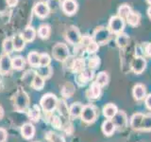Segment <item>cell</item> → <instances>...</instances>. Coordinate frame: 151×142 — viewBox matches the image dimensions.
<instances>
[{"mask_svg":"<svg viewBox=\"0 0 151 142\" xmlns=\"http://www.w3.org/2000/svg\"><path fill=\"white\" fill-rule=\"evenodd\" d=\"M29 104V98L26 91L18 90L13 98V106L17 112H25Z\"/></svg>","mask_w":151,"mask_h":142,"instance_id":"1","label":"cell"},{"mask_svg":"<svg viewBox=\"0 0 151 142\" xmlns=\"http://www.w3.org/2000/svg\"><path fill=\"white\" fill-rule=\"evenodd\" d=\"M111 30H109L108 27H104V26H99L96 27V30H94L93 33V40L100 45H105L107 43L111 40Z\"/></svg>","mask_w":151,"mask_h":142,"instance_id":"2","label":"cell"},{"mask_svg":"<svg viewBox=\"0 0 151 142\" xmlns=\"http://www.w3.org/2000/svg\"><path fill=\"white\" fill-rule=\"evenodd\" d=\"M58 101V99L54 94L47 93L42 97L40 101V105L45 113H51L57 108Z\"/></svg>","mask_w":151,"mask_h":142,"instance_id":"3","label":"cell"},{"mask_svg":"<svg viewBox=\"0 0 151 142\" xmlns=\"http://www.w3.org/2000/svg\"><path fill=\"white\" fill-rule=\"evenodd\" d=\"M53 58L59 62H65L69 58V49L63 43H58L52 49Z\"/></svg>","mask_w":151,"mask_h":142,"instance_id":"4","label":"cell"},{"mask_svg":"<svg viewBox=\"0 0 151 142\" xmlns=\"http://www.w3.org/2000/svg\"><path fill=\"white\" fill-rule=\"evenodd\" d=\"M109 30H111L113 34H119V33L124 32L125 28V21L118 15H113L109 20Z\"/></svg>","mask_w":151,"mask_h":142,"instance_id":"5","label":"cell"},{"mask_svg":"<svg viewBox=\"0 0 151 142\" xmlns=\"http://www.w3.org/2000/svg\"><path fill=\"white\" fill-rule=\"evenodd\" d=\"M81 34H80L79 30L75 26H71L67 28V30L65 32V39L69 44L73 46H77L79 44L80 40H81Z\"/></svg>","mask_w":151,"mask_h":142,"instance_id":"6","label":"cell"},{"mask_svg":"<svg viewBox=\"0 0 151 142\" xmlns=\"http://www.w3.org/2000/svg\"><path fill=\"white\" fill-rule=\"evenodd\" d=\"M80 117H81L82 121L86 123H93L96 120V117H97L96 108H94V106L91 105V104L83 106L81 116Z\"/></svg>","mask_w":151,"mask_h":142,"instance_id":"7","label":"cell"},{"mask_svg":"<svg viewBox=\"0 0 151 142\" xmlns=\"http://www.w3.org/2000/svg\"><path fill=\"white\" fill-rule=\"evenodd\" d=\"M12 64L9 54L2 53L0 55V73L2 75H7L12 71Z\"/></svg>","mask_w":151,"mask_h":142,"instance_id":"8","label":"cell"},{"mask_svg":"<svg viewBox=\"0 0 151 142\" xmlns=\"http://www.w3.org/2000/svg\"><path fill=\"white\" fill-rule=\"evenodd\" d=\"M130 67L134 73L141 74V73L144 72L145 67H146V61L144 57L136 56L135 58L131 61Z\"/></svg>","mask_w":151,"mask_h":142,"instance_id":"9","label":"cell"},{"mask_svg":"<svg viewBox=\"0 0 151 142\" xmlns=\"http://www.w3.org/2000/svg\"><path fill=\"white\" fill-rule=\"evenodd\" d=\"M61 9L66 15H74L78 11V3L76 0H63Z\"/></svg>","mask_w":151,"mask_h":142,"instance_id":"10","label":"cell"},{"mask_svg":"<svg viewBox=\"0 0 151 142\" xmlns=\"http://www.w3.org/2000/svg\"><path fill=\"white\" fill-rule=\"evenodd\" d=\"M33 11H34L35 14L38 17L44 19V18L48 16V14L50 12V9H49L48 5H47L46 2L40 1V2H38V3L35 4Z\"/></svg>","mask_w":151,"mask_h":142,"instance_id":"11","label":"cell"},{"mask_svg":"<svg viewBox=\"0 0 151 142\" xmlns=\"http://www.w3.org/2000/svg\"><path fill=\"white\" fill-rule=\"evenodd\" d=\"M93 77V70L90 68H85L81 73L78 74L77 76V83L79 86H84Z\"/></svg>","mask_w":151,"mask_h":142,"instance_id":"12","label":"cell"},{"mask_svg":"<svg viewBox=\"0 0 151 142\" xmlns=\"http://www.w3.org/2000/svg\"><path fill=\"white\" fill-rule=\"evenodd\" d=\"M21 135L25 139L30 140L31 138H33V136L35 135V127L30 122L25 123L21 127Z\"/></svg>","mask_w":151,"mask_h":142,"instance_id":"13","label":"cell"},{"mask_svg":"<svg viewBox=\"0 0 151 142\" xmlns=\"http://www.w3.org/2000/svg\"><path fill=\"white\" fill-rule=\"evenodd\" d=\"M111 120L115 128H119V129L124 128L127 123V117L124 111H118L116 115Z\"/></svg>","mask_w":151,"mask_h":142,"instance_id":"14","label":"cell"},{"mask_svg":"<svg viewBox=\"0 0 151 142\" xmlns=\"http://www.w3.org/2000/svg\"><path fill=\"white\" fill-rule=\"evenodd\" d=\"M145 94H146V89L145 86L141 83L136 84L133 87L132 90V95H133V98L136 101H142L145 98Z\"/></svg>","mask_w":151,"mask_h":142,"instance_id":"15","label":"cell"},{"mask_svg":"<svg viewBox=\"0 0 151 142\" xmlns=\"http://www.w3.org/2000/svg\"><path fill=\"white\" fill-rule=\"evenodd\" d=\"M83 105L80 102H74L69 107V117L71 118H77L81 116Z\"/></svg>","mask_w":151,"mask_h":142,"instance_id":"16","label":"cell"},{"mask_svg":"<svg viewBox=\"0 0 151 142\" xmlns=\"http://www.w3.org/2000/svg\"><path fill=\"white\" fill-rule=\"evenodd\" d=\"M117 112H118L117 106L112 103H108L103 107V115L105 117H107L108 120L113 118V117L116 115Z\"/></svg>","mask_w":151,"mask_h":142,"instance_id":"17","label":"cell"},{"mask_svg":"<svg viewBox=\"0 0 151 142\" xmlns=\"http://www.w3.org/2000/svg\"><path fill=\"white\" fill-rule=\"evenodd\" d=\"M145 115L141 113H136L130 118V126L134 130H141L142 129V122H143Z\"/></svg>","mask_w":151,"mask_h":142,"instance_id":"18","label":"cell"},{"mask_svg":"<svg viewBox=\"0 0 151 142\" xmlns=\"http://www.w3.org/2000/svg\"><path fill=\"white\" fill-rule=\"evenodd\" d=\"M27 117L30 120L38 122L41 117V109L38 105H33L27 110Z\"/></svg>","mask_w":151,"mask_h":142,"instance_id":"19","label":"cell"},{"mask_svg":"<svg viewBox=\"0 0 151 142\" xmlns=\"http://www.w3.org/2000/svg\"><path fill=\"white\" fill-rule=\"evenodd\" d=\"M131 12H132V9L130 8L129 5L122 4V5H120L119 8L117 9V15L121 17L124 21H126Z\"/></svg>","mask_w":151,"mask_h":142,"instance_id":"20","label":"cell"},{"mask_svg":"<svg viewBox=\"0 0 151 142\" xmlns=\"http://www.w3.org/2000/svg\"><path fill=\"white\" fill-rule=\"evenodd\" d=\"M116 46L120 49H124L125 46H127L129 43V36L125 32H122L117 34L116 39H115Z\"/></svg>","mask_w":151,"mask_h":142,"instance_id":"21","label":"cell"},{"mask_svg":"<svg viewBox=\"0 0 151 142\" xmlns=\"http://www.w3.org/2000/svg\"><path fill=\"white\" fill-rule=\"evenodd\" d=\"M114 131H115V126L113 124L112 120H106L102 123V132L105 135L110 136L114 133Z\"/></svg>","mask_w":151,"mask_h":142,"instance_id":"22","label":"cell"},{"mask_svg":"<svg viewBox=\"0 0 151 142\" xmlns=\"http://www.w3.org/2000/svg\"><path fill=\"white\" fill-rule=\"evenodd\" d=\"M140 21H141V15L139 12H133L132 11L130 12V14L129 15V17L127 18L126 22L129 24L131 27H138L140 25Z\"/></svg>","mask_w":151,"mask_h":142,"instance_id":"23","label":"cell"},{"mask_svg":"<svg viewBox=\"0 0 151 142\" xmlns=\"http://www.w3.org/2000/svg\"><path fill=\"white\" fill-rule=\"evenodd\" d=\"M12 43H13V47L14 50L16 51H21L25 49L26 46V41L23 39L22 35L16 34L15 36L12 37Z\"/></svg>","mask_w":151,"mask_h":142,"instance_id":"24","label":"cell"},{"mask_svg":"<svg viewBox=\"0 0 151 142\" xmlns=\"http://www.w3.org/2000/svg\"><path fill=\"white\" fill-rule=\"evenodd\" d=\"M27 62L33 67H39L40 66V53L36 51H32L27 55Z\"/></svg>","mask_w":151,"mask_h":142,"instance_id":"25","label":"cell"},{"mask_svg":"<svg viewBox=\"0 0 151 142\" xmlns=\"http://www.w3.org/2000/svg\"><path fill=\"white\" fill-rule=\"evenodd\" d=\"M73 69V71L75 73H81L82 71L85 69V61L84 59L82 58H77L75 59L74 62H73V64H72V67H71Z\"/></svg>","mask_w":151,"mask_h":142,"instance_id":"26","label":"cell"},{"mask_svg":"<svg viewBox=\"0 0 151 142\" xmlns=\"http://www.w3.org/2000/svg\"><path fill=\"white\" fill-rule=\"evenodd\" d=\"M88 93H89V98L97 99L101 94V86L96 82H93L91 84V87H90Z\"/></svg>","mask_w":151,"mask_h":142,"instance_id":"27","label":"cell"},{"mask_svg":"<svg viewBox=\"0 0 151 142\" xmlns=\"http://www.w3.org/2000/svg\"><path fill=\"white\" fill-rule=\"evenodd\" d=\"M12 69L15 70H22L26 65V61L22 56H15L12 59Z\"/></svg>","mask_w":151,"mask_h":142,"instance_id":"28","label":"cell"},{"mask_svg":"<svg viewBox=\"0 0 151 142\" xmlns=\"http://www.w3.org/2000/svg\"><path fill=\"white\" fill-rule=\"evenodd\" d=\"M31 86L34 88L35 90H42L45 87V79L41 77L40 75L35 74L34 77H33L32 83H31Z\"/></svg>","mask_w":151,"mask_h":142,"instance_id":"29","label":"cell"},{"mask_svg":"<svg viewBox=\"0 0 151 142\" xmlns=\"http://www.w3.org/2000/svg\"><path fill=\"white\" fill-rule=\"evenodd\" d=\"M21 35L26 42H32L36 37V30L32 27H28L23 31Z\"/></svg>","mask_w":151,"mask_h":142,"instance_id":"30","label":"cell"},{"mask_svg":"<svg viewBox=\"0 0 151 142\" xmlns=\"http://www.w3.org/2000/svg\"><path fill=\"white\" fill-rule=\"evenodd\" d=\"M38 75H40L41 77H42L45 80V79H48L50 78L52 74H53V70H52V67L50 65H47V66H39L37 70V73Z\"/></svg>","mask_w":151,"mask_h":142,"instance_id":"31","label":"cell"},{"mask_svg":"<svg viewBox=\"0 0 151 142\" xmlns=\"http://www.w3.org/2000/svg\"><path fill=\"white\" fill-rule=\"evenodd\" d=\"M50 32H51V28L49 25H47V24H42L38 28V35H39L41 39H48Z\"/></svg>","mask_w":151,"mask_h":142,"instance_id":"32","label":"cell"},{"mask_svg":"<svg viewBox=\"0 0 151 142\" xmlns=\"http://www.w3.org/2000/svg\"><path fill=\"white\" fill-rule=\"evenodd\" d=\"M74 92H75V87H74V85L70 83H65L63 86V89H61V95H63L64 98H71L72 95L74 94Z\"/></svg>","mask_w":151,"mask_h":142,"instance_id":"33","label":"cell"},{"mask_svg":"<svg viewBox=\"0 0 151 142\" xmlns=\"http://www.w3.org/2000/svg\"><path fill=\"white\" fill-rule=\"evenodd\" d=\"M45 139L49 142H65V139L63 135L56 134L54 132H48L45 135Z\"/></svg>","mask_w":151,"mask_h":142,"instance_id":"34","label":"cell"},{"mask_svg":"<svg viewBox=\"0 0 151 142\" xmlns=\"http://www.w3.org/2000/svg\"><path fill=\"white\" fill-rule=\"evenodd\" d=\"M2 46H3L4 53L11 54L12 52L14 50L13 43H12V38H6V39L3 41Z\"/></svg>","mask_w":151,"mask_h":142,"instance_id":"35","label":"cell"},{"mask_svg":"<svg viewBox=\"0 0 151 142\" xmlns=\"http://www.w3.org/2000/svg\"><path fill=\"white\" fill-rule=\"evenodd\" d=\"M57 108H58L59 113L61 116L63 117H69V108L68 105L66 104L65 101H58V105H57Z\"/></svg>","mask_w":151,"mask_h":142,"instance_id":"36","label":"cell"},{"mask_svg":"<svg viewBox=\"0 0 151 142\" xmlns=\"http://www.w3.org/2000/svg\"><path fill=\"white\" fill-rule=\"evenodd\" d=\"M109 79H110V78H109L108 73H106V72H100V73L97 75L96 82L102 87V86H105V85L108 84Z\"/></svg>","mask_w":151,"mask_h":142,"instance_id":"37","label":"cell"},{"mask_svg":"<svg viewBox=\"0 0 151 142\" xmlns=\"http://www.w3.org/2000/svg\"><path fill=\"white\" fill-rule=\"evenodd\" d=\"M100 65V58L98 56H93L89 59L88 62V68L94 70L99 67Z\"/></svg>","mask_w":151,"mask_h":142,"instance_id":"38","label":"cell"},{"mask_svg":"<svg viewBox=\"0 0 151 142\" xmlns=\"http://www.w3.org/2000/svg\"><path fill=\"white\" fill-rule=\"evenodd\" d=\"M48 121L51 123V125L53 126L55 129L60 130L61 128H63V123H61V120H60V118L59 117H57V116H51Z\"/></svg>","mask_w":151,"mask_h":142,"instance_id":"39","label":"cell"},{"mask_svg":"<svg viewBox=\"0 0 151 142\" xmlns=\"http://www.w3.org/2000/svg\"><path fill=\"white\" fill-rule=\"evenodd\" d=\"M51 58L47 53L40 54V66H47L50 64Z\"/></svg>","mask_w":151,"mask_h":142,"instance_id":"40","label":"cell"},{"mask_svg":"<svg viewBox=\"0 0 151 142\" xmlns=\"http://www.w3.org/2000/svg\"><path fill=\"white\" fill-rule=\"evenodd\" d=\"M145 131L151 130V116H145L143 122H142V129Z\"/></svg>","mask_w":151,"mask_h":142,"instance_id":"41","label":"cell"},{"mask_svg":"<svg viewBox=\"0 0 151 142\" xmlns=\"http://www.w3.org/2000/svg\"><path fill=\"white\" fill-rule=\"evenodd\" d=\"M98 49H99V45L96 44V43L93 40V41L86 46V49H85V50H86V51L88 52V53H90V54H94V53H96V52L98 50Z\"/></svg>","mask_w":151,"mask_h":142,"instance_id":"42","label":"cell"},{"mask_svg":"<svg viewBox=\"0 0 151 142\" xmlns=\"http://www.w3.org/2000/svg\"><path fill=\"white\" fill-rule=\"evenodd\" d=\"M142 47V51H143V55L151 57V43H144Z\"/></svg>","mask_w":151,"mask_h":142,"instance_id":"43","label":"cell"},{"mask_svg":"<svg viewBox=\"0 0 151 142\" xmlns=\"http://www.w3.org/2000/svg\"><path fill=\"white\" fill-rule=\"evenodd\" d=\"M46 3H47V5H48L50 11H51V9L55 11V9H57L60 6H61L60 0H48Z\"/></svg>","mask_w":151,"mask_h":142,"instance_id":"44","label":"cell"},{"mask_svg":"<svg viewBox=\"0 0 151 142\" xmlns=\"http://www.w3.org/2000/svg\"><path fill=\"white\" fill-rule=\"evenodd\" d=\"M8 138V132L4 128H0V142H6Z\"/></svg>","mask_w":151,"mask_h":142,"instance_id":"45","label":"cell"},{"mask_svg":"<svg viewBox=\"0 0 151 142\" xmlns=\"http://www.w3.org/2000/svg\"><path fill=\"white\" fill-rule=\"evenodd\" d=\"M145 106L147 107V109L151 111V94L147 95L145 98Z\"/></svg>","mask_w":151,"mask_h":142,"instance_id":"46","label":"cell"},{"mask_svg":"<svg viewBox=\"0 0 151 142\" xmlns=\"http://www.w3.org/2000/svg\"><path fill=\"white\" fill-rule=\"evenodd\" d=\"M7 4L9 5V7H14L16 6L17 3H18V0H6Z\"/></svg>","mask_w":151,"mask_h":142,"instance_id":"47","label":"cell"},{"mask_svg":"<svg viewBox=\"0 0 151 142\" xmlns=\"http://www.w3.org/2000/svg\"><path fill=\"white\" fill-rule=\"evenodd\" d=\"M3 117H4V109L1 105H0V120H2Z\"/></svg>","mask_w":151,"mask_h":142,"instance_id":"48","label":"cell"},{"mask_svg":"<svg viewBox=\"0 0 151 142\" xmlns=\"http://www.w3.org/2000/svg\"><path fill=\"white\" fill-rule=\"evenodd\" d=\"M147 15H148V17L151 19V6H149L148 9H147Z\"/></svg>","mask_w":151,"mask_h":142,"instance_id":"49","label":"cell"},{"mask_svg":"<svg viewBox=\"0 0 151 142\" xmlns=\"http://www.w3.org/2000/svg\"><path fill=\"white\" fill-rule=\"evenodd\" d=\"M146 2H147V4H149L150 6H151V0H145Z\"/></svg>","mask_w":151,"mask_h":142,"instance_id":"50","label":"cell"},{"mask_svg":"<svg viewBox=\"0 0 151 142\" xmlns=\"http://www.w3.org/2000/svg\"><path fill=\"white\" fill-rule=\"evenodd\" d=\"M35 142H39V141H35Z\"/></svg>","mask_w":151,"mask_h":142,"instance_id":"51","label":"cell"}]
</instances>
